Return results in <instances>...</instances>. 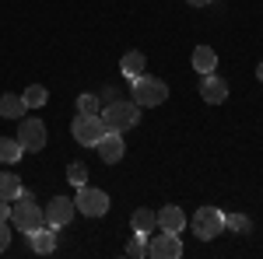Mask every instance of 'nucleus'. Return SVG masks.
I'll list each match as a JSON object with an SVG mask.
<instances>
[{
    "instance_id": "5701e85b",
    "label": "nucleus",
    "mask_w": 263,
    "mask_h": 259,
    "mask_svg": "<svg viewBox=\"0 0 263 259\" xmlns=\"http://www.w3.org/2000/svg\"><path fill=\"white\" fill-rule=\"evenodd\" d=\"M78 112H102L99 95H78Z\"/></svg>"
},
{
    "instance_id": "0eeeda50",
    "label": "nucleus",
    "mask_w": 263,
    "mask_h": 259,
    "mask_svg": "<svg viewBox=\"0 0 263 259\" xmlns=\"http://www.w3.org/2000/svg\"><path fill=\"white\" fill-rule=\"evenodd\" d=\"M74 214H78V203L70 196H53L42 207V217H46L49 228H67V224L74 221Z\"/></svg>"
},
{
    "instance_id": "a878e982",
    "label": "nucleus",
    "mask_w": 263,
    "mask_h": 259,
    "mask_svg": "<svg viewBox=\"0 0 263 259\" xmlns=\"http://www.w3.org/2000/svg\"><path fill=\"white\" fill-rule=\"evenodd\" d=\"M0 221H11V203L7 200H0Z\"/></svg>"
},
{
    "instance_id": "423d86ee",
    "label": "nucleus",
    "mask_w": 263,
    "mask_h": 259,
    "mask_svg": "<svg viewBox=\"0 0 263 259\" xmlns=\"http://www.w3.org/2000/svg\"><path fill=\"white\" fill-rule=\"evenodd\" d=\"M74 203H78V210H81L84 217H102L105 210H109V196L102 193V189H95V186H78V196H74Z\"/></svg>"
},
{
    "instance_id": "20e7f679",
    "label": "nucleus",
    "mask_w": 263,
    "mask_h": 259,
    "mask_svg": "<svg viewBox=\"0 0 263 259\" xmlns=\"http://www.w3.org/2000/svg\"><path fill=\"white\" fill-rule=\"evenodd\" d=\"M70 133H74L78 144L95 147V144L102 140V133H105V119H102V112H78V119L70 123Z\"/></svg>"
},
{
    "instance_id": "7ed1b4c3",
    "label": "nucleus",
    "mask_w": 263,
    "mask_h": 259,
    "mask_svg": "<svg viewBox=\"0 0 263 259\" xmlns=\"http://www.w3.org/2000/svg\"><path fill=\"white\" fill-rule=\"evenodd\" d=\"M168 98V84L162 77H151V74H141V77L134 81V102L141 105V109H155V105H162Z\"/></svg>"
},
{
    "instance_id": "b1692460",
    "label": "nucleus",
    "mask_w": 263,
    "mask_h": 259,
    "mask_svg": "<svg viewBox=\"0 0 263 259\" xmlns=\"http://www.w3.org/2000/svg\"><path fill=\"white\" fill-rule=\"evenodd\" d=\"M126 256H147V235H137V238L130 242V245H126Z\"/></svg>"
},
{
    "instance_id": "9d476101",
    "label": "nucleus",
    "mask_w": 263,
    "mask_h": 259,
    "mask_svg": "<svg viewBox=\"0 0 263 259\" xmlns=\"http://www.w3.org/2000/svg\"><path fill=\"white\" fill-rule=\"evenodd\" d=\"M95 147H99V158L105 161V165H116V161H123V154H126V144H123L120 130H105Z\"/></svg>"
},
{
    "instance_id": "412c9836",
    "label": "nucleus",
    "mask_w": 263,
    "mask_h": 259,
    "mask_svg": "<svg viewBox=\"0 0 263 259\" xmlns=\"http://www.w3.org/2000/svg\"><path fill=\"white\" fill-rule=\"evenodd\" d=\"M67 182H74V186H84L88 182V168H84L81 161H70L67 165Z\"/></svg>"
},
{
    "instance_id": "2eb2a0df",
    "label": "nucleus",
    "mask_w": 263,
    "mask_h": 259,
    "mask_svg": "<svg viewBox=\"0 0 263 259\" xmlns=\"http://www.w3.org/2000/svg\"><path fill=\"white\" fill-rule=\"evenodd\" d=\"M214 67H218V53L211 46H197L193 49V70L197 74H214Z\"/></svg>"
},
{
    "instance_id": "f3484780",
    "label": "nucleus",
    "mask_w": 263,
    "mask_h": 259,
    "mask_svg": "<svg viewBox=\"0 0 263 259\" xmlns=\"http://www.w3.org/2000/svg\"><path fill=\"white\" fill-rule=\"evenodd\" d=\"M130 224H134V231H137V235H151V231L158 228V214H155V210H147V207H141V210H134Z\"/></svg>"
},
{
    "instance_id": "dca6fc26",
    "label": "nucleus",
    "mask_w": 263,
    "mask_h": 259,
    "mask_svg": "<svg viewBox=\"0 0 263 259\" xmlns=\"http://www.w3.org/2000/svg\"><path fill=\"white\" fill-rule=\"evenodd\" d=\"M25 109H28V105H25V98H21V95H0V116H4V119H25Z\"/></svg>"
},
{
    "instance_id": "9b49d317",
    "label": "nucleus",
    "mask_w": 263,
    "mask_h": 259,
    "mask_svg": "<svg viewBox=\"0 0 263 259\" xmlns=\"http://www.w3.org/2000/svg\"><path fill=\"white\" fill-rule=\"evenodd\" d=\"M28 245H32L35 256H49V252L57 249V228L42 224V228H35V231H28Z\"/></svg>"
},
{
    "instance_id": "ddd939ff",
    "label": "nucleus",
    "mask_w": 263,
    "mask_h": 259,
    "mask_svg": "<svg viewBox=\"0 0 263 259\" xmlns=\"http://www.w3.org/2000/svg\"><path fill=\"white\" fill-rule=\"evenodd\" d=\"M158 228H162V231H176V235H179L182 228H186V214H182L179 207H172V203H168V207H162V210H158Z\"/></svg>"
},
{
    "instance_id": "a211bd4d",
    "label": "nucleus",
    "mask_w": 263,
    "mask_h": 259,
    "mask_svg": "<svg viewBox=\"0 0 263 259\" xmlns=\"http://www.w3.org/2000/svg\"><path fill=\"white\" fill-rule=\"evenodd\" d=\"M21 189H25V186H21L18 175H11V172H4V175H0V200L14 203V200L21 196Z\"/></svg>"
},
{
    "instance_id": "cd10ccee",
    "label": "nucleus",
    "mask_w": 263,
    "mask_h": 259,
    "mask_svg": "<svg viewBox=\"0 0 263 259\" xmlns=\"http://www.w3.org/2000/svg\"><path fill=\"white\" fill-rule=\"evenodd\" d=\"M256 77H260V84H263V60H260V67H256Z\"/></svg>"
},
{
    "instance_id": "1a4fd4ad",
    "label": "nucleus",
    "mask_w": 263,
    "mask_h": 259,
    "mask_svg": "<svg viewBox=\"0 0 263 259\" xmlns=\"http://www.w3.org/2000/svg\"><path fill=\"white\" fill-rule=\"evenodd\" d=\"M147 256L155 259H179L182 256V242L176 231H162V235H155L151 245H147Z\"/></svg>"
},
{
    "instance_id": "6e6552de",
    "label": "nucleus",
    "mask_w": 263,
    "mask_h": 259,
    "mask_svg": "<svg viewBox=\"0 0 263 259\" xmlns=\"http://www.w3.org/2000/svg\"><path fill=\"white\" fill-rule=\"evenodd\" d=\"M18 144L28 154L42 151L46 147V123L42 119H18Z\"/></svg>"
},
{
    "instance_id": "393cba45",
    "label": "nucleus",
    "mask_w": 263,
    "mask_h": 259,
    "mask_svg": "<svg viewBox=\"0 0 263 259\" xmlns=\"http://www.w3.org/2000/svg\"><path fill=\"white\" fill-rule=\"evenodd\" d=\"M11 245V228H7V221H0V252Z\"/></svg>"
},
{
    "instance_id": "39448f33",
    "label": "nucleus",
    "mask_w": 263,
    "mask_h": 259,
    "mask_svg": "<svg viewBox=\"0 0 263 259\" xmlns=\"http://www.w3.org/2000/svg\"><path fill=\"white\" fill-rule=\"evenodd\" d=\"M193 231H197L200 242L218 238V235L224 231V214L218 210V207H200V210L193 214Z\"/></svg>"
},
{
    "instance_id": "f03ea898",
    "label": "nucleus",
    "mask_w": 263,
    "mask_h": 259,
    "mask_svg": "<svg viewBox=\"0 0 263 259\" xmlns=\"http://www.w3.org/2000/svg\"><path fill=\"white\" fill-rule=\"evenodd\" d=\"M102 119H105V130H130L141 123V105L137 102H123V98H112L102 105Z\"/></svg>"
},
{
    "instance_id": "bb28decb",
    "label": "nucleus",
    "mask_w": 263,
    "mask_h": 259,
    "mask_svg": "<svg viewBox=\"0 0 263 259\" xmlns=\"http://www.w3.org/2000/svg\"><path fill=\"white\" fill-rule=\"evenodd\" d=\"M190 7H207V4H214V0H186Z\"/></svg>"
},
{
    "instance_id": "6ab92c4d",
    "label": "nucleus",
    "mask_w": 263,
    "mask_h": 259,
    "mask_svg": "<svg viewBox=\"0 0 263 259\" xmlns=\"http://www.w3.org/2000/svg\"><path fill=\"white\" fill-rule=\"evenodd\" d=\"M25 154V147L18 144V137H0V161H7V165H14V161Z\"/></svg>"
},
{
    "instance_id": "4468645a",
    "label": "nucleus",
    "mask_w": 263,
    "mask_h": 259,
    "mask_svg": "<svg viewBox=\"0 0 263 259\" xmlns=\"http://www.w3.org/2000/svg\"><path fill=\"white\" fill-rule=\"evenodd\" d=\"M144 67H147V56H144L141 49H130V53H126V56L120 60V70H123V74H126L130 81H137V77H141V74H144Z\"/></svg>"
},
{
    "instance_id": "f8f14e48",
    "label": "nucleus",
    "mask_w": 263,
    "mask_h": 259,
    "mask_svg": "<svg viewBox=\"0 0 263 259\" xmlns=\"http://www.w3.org/2000/svg\"><path fill=\"white\" fill-rule=\"evenodd\" d=\"M200 95L207 105H221L228 98V84H224L218 74H203V84H200Z\"/></svg>"
},
{
    "instance_id": "f257e3e1",
    "label": "nucleus",
    "mask_w": 263,
    "mask_h": 259,
    "mask_svg": "<svg viewBox=\"0 0 263 259\" xmlns=\"http://www.w3.org/2000/svg\"><path fill=\"white\" fill-rule=\"evenodd\" d=\"M11 224H14L18 231H25V235L46 224V217H42V207L35 203L32 189H21V196L11 203Z\"/></svg>"
},
{
    "instance_id": "4be33fe9",
    "label": "nucleus",
    "mask_w": 263,
    "mask_h": 259,
    "mask_svg": "<svg viewBox=\"0 0 263 259\" xmlns=\"http://www.w3.org/2000/svg\"><path fill=\"white\" fill-rule=\"evenodd\" d=\"M224 228H232V231H239V235H249V217H242V214H224Z\"/></svg>"
},
{
    "instance_id": "aec40b11",
    "label": "nucleus",
    "mask_w": 263,
    "mask_h": 259,
    "mask_svg": "<svg viewBox=\"0 0 263 259\" xmlns=\"http://www.w3.org/2000/svg\"><path fill=\"white\" fill-rule=\"evenodd\" d=\"M21 98H25V105H28V109H39V105H46V98H49V91H46L42 84H28V91H25Z\"/></svg>"
}]
</instances>
